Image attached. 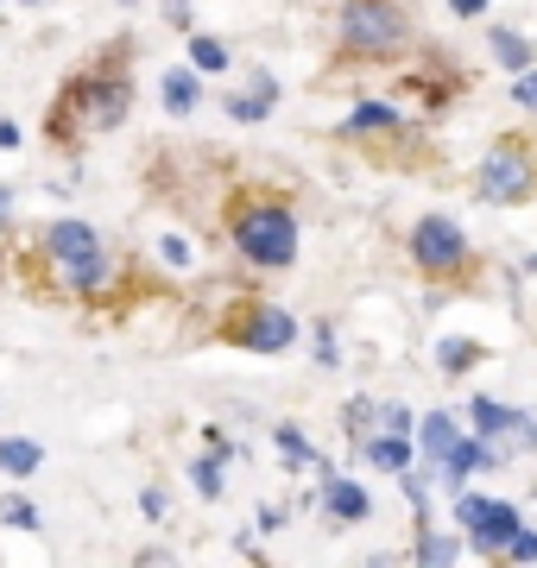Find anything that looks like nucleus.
I'll list each match as a JSON object with an SVG mask.
<instances>
[{
  "instance_id": "f257e3e1",
  "label": "nucleus",
  "mask_w": 537,
  "mask_h": 568,
  "mask_svg": "<svg viewBox=\"0 0 537 568\" xmlns=\"http://www.w3.org/2000/svg\"><path fill=\"white\" fill-rule=\"evenodd\" d=\"M234 246H241L253 265H291L297 260V222H291V209H278V203L247 209V215L234 222Z\"/></svg>"
},
{
  "instance_id": "f03ea898",
  "label": "nucleus",
  "mask_w": 537,
  "mask_h": 568,
  "mask_svg": "<svg viewBox=\"0 0 537 568\" xmlns=\"http://www.w3.org/2000/svg\"><path fill=\"white\" fill-rule=\"evenodd\" d=\"M342 39H348V51H398L405 44V20H398L386 0H348L342 7Z\"/></svg>"
},
{
  "instance_id": "7ed1b4c3",
  "label": "nucleus",
  "mask_w": 537,
  "mask_h": 568,
  "mask_svg": "<svg viewBox=\"0 0 537 568\" xmlns=\"http://www.w3.org/2000/svg\"><path fill=\"white\" fill-rule=\"evenodd\" d=\"M455 518L468 525V537H475L487 556H506V544H513V530H518V506L480 499V493H455Z\"/></svg>"
},
{
  "instance_id": "20e7f679",
  "label": "nucleus",
  "mask_w": 537,
  "mask_h": 568,
  "mask_svg": "<svg viewBox=\"0 0 537 568\" xmlns=\"http://www.w3.org/2000/svg\"><path fill=\"white\" fill-rule=\"evenodd\" d=\"M412 260L424 265V272H455V265L468 260V241H462V227L455 222L424 215V222L412 227Z\"/></svg>"
},
{
  "instance_id": "39448f33",
  "label": "nucleus",
  "mask_w": 537,
  "mask_h": 568,
  "mask_svg": "<svg viewBox=\"0 0 537 568\" xmlns=\"http://www.w3.org/2000/svg\"><path fill=\"white\" fill-rule=\"evenodd\" d=\"M531 190V164H525V152H487V164H480V196L487 203H518Z\"/></svg>"
},
{
  "instance_id": "423d86ee",
  "label": "nucleus",
  "mask_w": 537,
  "mask_h": 568,
  "mask_svg": "<svg viewBox=\"0 0 537 568\" xmlns=\"http://www.w3.org/2000/svg\"><path fill=\"white\" fill-rule=\"evenodd\" d=\"M234 342L253 347V354H285V347L297 342V323H291L285 310H253L247 323L234 328Z\"/></svg>"
},
{
  "instance_id": "0eeeda50",
  "label": "nucleus",
  "mask_w": 537,
  "mask_h": 568,
  "mask_svg": "<svg viewBox=\"0 0 537 568\" xmlns=\"http://www.w3.org/2000/svg\"><path fill=\"white\" fill-rule=\"evenodd\" d=\"M44 253L58 265H83V260H102V234L89 222H58V227H44Z\"/></svg>"
},
{
  "instance_id": "6e6552de",
  "label": "nucleus",
  "mask_w": 537,
  "mask_h": 568,
  "mask_svg": "<svg viewBox=\"0 0 537 568\" xmlns=\"http://www.w3.org/2000/svg\"><path fill=\"white\" fill-rule=\"evenodd\" d=\"M83 95H89V121H95V126H114L126 108H133V82H126V77H89Z\"/></svg>"
},
{
  "instance_id": "1a4fd4ad",
  "label": "nucleus",
  "mask_w": 537,
  "mask_h": 568,
  "mask_svg": "<svg viewBox=\"0 0 537 568\" xmlns=\"http://www.w3.org/2000/svg\"><path fill=\"white\" fill-rule=\"evenodd\" d=\"M475 467H494V455L480 448V436H455V443L443 448V480H449V487H462Z\"/></svg>"
},
{
  "instance_id": "9d476101",
  "label": "nucleus",
  "mask_w": 537,
  "mask_h": 568,
  "mask_svg": "<svg viewBox=\"0 0 537 568\" xmlns=\"http://www.w3.org/2000/svg\"><path fill=\"white\" fill-rule=\"evenodd\" d=\"M361 455H367L373 467H386V474H405V467H412V436H405V429L367 436V443H361Z\"/></svg>"
},
{
  "instance_id": "9b49d317",
  "label": "nucleus",
  "mask_w": 537,
  "mask_h": 568,
  "mask_svg": "<svg viewBox=\"0 0 537 568\" xmlns=\"http://www.w3.org/2000/svg\"><path fill=\"white\" fill-rule=\"evenodd\" d=\"M44 462V448L39 443H26V436H0V474L7 480H26V474H39Z\"/></svg>"
},
{
  "instance_id": "f8f14e48",
  "label": "nucleus",
  "mask_w": 537,
  "mask_h": 568,
  "mask_svg": "<svg viewBox=\"0 0 537 568\" xmlns=\"http://www.w3.org/2000/svg\"><path fill=\"white\" fill-rule=\"evenodd\" d=\"M323 499H330V511L335 518H342V525H361V518H367V487H354V480H330V493H323Z\"/></svg>"
},
{
  "instance_id": "ddd939ff",
  "label": "nucleus",
  "mask_w": 537,
  "mask_h": 568,
  "mask_svg": "<svg viewBox=\"0 0 537 568\" xmlns=\"http://www.w3.org/2000/svg\"><path fill=\"white\" fill-rule=\"evenodd\" d=\"M417 443H424V455H436V462H443V448L455 443V417H449V410H430V417L417 424Z\"/></svg>"
},
{
  "instance_id": "4468645a",
  "label": "nucleus",
  "mask_w": 537,
  "mask_h": 568,
  "mask_svg": "<svg viewBox=\"0 0 537 568\" xmlns=\"http://www.w3.org/2000/svg\"><path fill=\"white\" fill-rule=\"evenodd\" d=\"M196 95H203V89H196V70H165V108L171 114H190Z\"/></svg>"
},
{
  "instance_id": "2eb2a0df",
  "label": "nucleus",
  "mask_w": 537,
  "mask_h": 568,
  "mask_svg": "<svg viewBox=\"0 0 537 568\" xmlns=\"http://www.w3.org/2000/svg\"><path fill=\"white\" fill-rule=\"evenodd\" d=\"M518 424H525L518 410L494 405V398H475V429H480V436H506V429H518Z\"/></svg>"
},
{
  "instance_id": "dca6fc26",
  "label": "nucleus",
  "mask_w": 537,
  "mask_h": 568,
  "mask_svg": "<svg viewBox=\"0 0 537 568\" xmlns=\"http://www.w3.org/2000/svg\"><path fill=\"white\" fill-rule=\"evenodd\" d=\"M190 70H196V77H215V70H227V44L196 32V39H190Z\"/></svg>"
},
{
  "instance_id": "f3484780",
  "label": "nucleus",
  "mask_w": 537,
  "mask_h": 568,
  "mask_svg": "<svg viewBox=\"0 0 537 568\" xmlns=\"http://www.w3.org/2000/svg\"><path fill=\"white\" fill-rule=\"evenodd\" d=\"M373 126H398V108H386V102H361L348 114V133H373Z\"/></svg>"
},
{
  "instance_id": "a211bd4d",
  "label": "nucleus",
  "mask_w": 537,
  "mask_h": 568,
  "mask_svg": "<svg viewBox=\"0 0 537 568\" xmlns=\"http://www.w3.org/2000/svg\"><path fill=\"white\" fill-rule=\"evenodd\" d=\"M0 525L39 530V506H32V499H20V493H7V499H0Z\"/></svg>"
},
{
  "instance_id": "6ab92c4d",
  "label": "nucleus",
  "mask_w": 537,
  "mask_h": 568,
  "mask_svg": "<svg viewBox=\"0 0 537 568\" xmlns=\"http://www.w3.org/2000/svg\"><path fill=\"white\" fill-rule=\"evenodd\" d=\"M462 549H455V537H436V530H424L417 537V562H430V568H443V562H455Z\"/></svg>"
},
{
  "instance_id": "aec40b11",
  "label": "nucleus",
  "mask_w": 537,
  "mask_h": 568,
  "mask_svg": "<svg viewBox=\"0 0 537 568\" xmlns=\"http://www.w3.org/2000/svg\"><path fill=\"white\" fill-rule=\"evenodd\" d=\"M494 58L506 63V70H525V63H531V44L518 39V32H494Z\"/></svg>"
},
{
  "instance_id": "412c9836",
  "label": "nucleus",
  "mask_w": 537,
  "mask_h": 568,
  "mask_svg": "<svg viewBox=\"0 0 537 568\" xmlns=\"http://www.w3.org/2000/svg\"><path fill=\"white\" fill-rule=\"evenodd\" d=\"M190 480H196V493H203V499H222V462H215V455L190 467Z\"/></svg>"
},
{
  "instance_id": "4be33fe9",
  "label": "nucleus",
  "mask_w": 537,
  "mask_h": 568,
  "mask_svg": "<svg viewBox=\"0 0 537 568\" xmlns=\"http://www.w3.org/2000/svg\"><path fill=\"white\" fill-rule=\"evenodd\" d=\"M266 108H272V95L260 89V95H234V102H227V114H234V121H266Z\"/></svg>"
},
{
  "instance_id": "5701e85b",
  "label": "nucleus",
  "mask_w": 537,
  "mask_h": 568,
  "mask_svg": "<svg viewBox=\"0 0 537 568\" xmlns=\"http://www.w3.org/2000/svg\"><path fill=\"white\" fill-rule=\"evenodd\" d=\"M278 448H285V462H311V443L297 424H278Z\"/></svg>"
},
{
  "instance_id": "b1692460",
  "label": "nucleus",
  "mask_w": 537,
  "mask_h": 568,
  "mask_svg": "<svg viewBox=\"0 0 537 568\" xmlns=\"http://www.w3.org/2000/svg\"><path fill=\"white\" fill-rule=\"evenodd\" d=\"M506 556H513V562H537V530L518 525V530H513V544H506Z\"/></svg>"
},
{
  "instance_id": "393cba45",
  "label": "nucleus",
  "mask_w": 537,
  "mask_h": 568,
  "mask_svg": "<svg viewBox=\"0 0 537 568\" xmlns=\"http://www.w3.org/2000/svg\"><path fill=\"white\" fill-rule=\"evenodd\" d=\"M436 361H443V366H468V361H475V347H468V342H443V347H436Z\"/></svg>"
},
{
  "instance_id": "a878e982",
  "label": "nucleus",
  "mask_w": 537,
  "mask_h": 568,
  "mask_svg": "<svg viewBox=\"0 0 537 568\" xmlns=\"http://www.w3.org/2000/svg\"><path fill=\"white\" fill-rule=\"evenodd\" d=\"M513 95H518L525 108H537V70H531V63H525V77L513 82Z\"/></svg>"
},
{
  "instance_id": "bb28decb",
  "label": "nucleus",
  "mask_w": 537,
  "mask_h": 568,
  "mask_svg": "<svg viewBox=\"0 0 537 568\" xmlns=\"http://www.w3.org/2000/svg\"><path fill=\"white\" fill-rule=\"evenodd\" d=\"M140 511H145V518H165V493L145 487V493H140Z\"/></svg>"
},
{
  "instance_id": "cd10ccee",
  "label": "nucleus",
  "mask_w": 537,
  "mask_h": 568,
  "mask_svg": "<svg viewBox=\"0 0 537 568\" xmlns=\"http://www.w3.org/2000/svg\"><path fill=\"white\" fill-rule=\"evenodd\" d=\"M20 140H26V133H20V121H0V152H13Z\"/></svg>"
},
{
  "instance_id": "c85d7f7f",
  "label": "nucleus",
  "mask_w": 537,
  "mask_h": 568,
  "mask_svg": "<svg viewBox=\"0 0 537 568\" xmlns=\"http://www.w3.org/2000/svg\"><path fill=\"white\" fill-rule=\"evenodd\" d=\"M455 13H462V20H480V13H487V0H449Z\"/></svg>"
},
{
  "instance_id": "c756f323",
  "label": "nucleus",
  "mask_w": 537,
  "mask_h": 568,
  "mask_svg": "<svg viewBox=\"0 0 537 568\" xmlns=\"http://www.w3.org/2000/svg\"><path fill=\"white\" fill-rule=\"evenodd\" d=\"M7 209H13V196H7V190H0V222H7Z\"/></svg>"
},
{
  "instance_id": "7c9ffc66",
  "label": "nucleus",
  "mask_w": 537,
  "mask_h": 568,
  "mask_svg": "<svg viewBox=\"0 0 537 568\" xmlns=\"http://www.w3.org/2000/svg\"><path fill=\"white\" fill-rule=\"evenodd\" d=\"M26 7H39V0H26Z\"/></svg>"
},
{
  "instance_id": "2f4dec72",
  "label": "nucleus",
  "mask_w": 537,
  "mask_h": 568,
  "mask_svg": "<svg viewBox=\"0 0 537 568\" xmlns=\"http://www.w3.org/2000/svg\"><path fill=\"white\" fill-rule=\"evenodd\" d=\"M126 7H133V0H126Z\"/></svg>"
}]
</instances>
